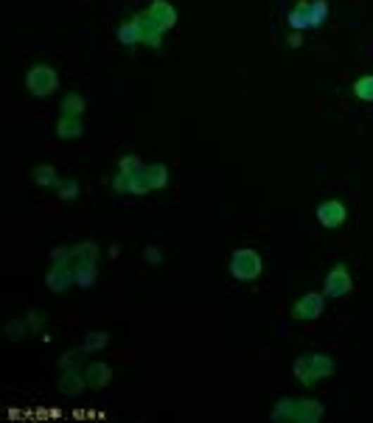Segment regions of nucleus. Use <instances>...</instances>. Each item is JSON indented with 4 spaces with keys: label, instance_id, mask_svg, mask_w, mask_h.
Listing matches in <instances>:
<instances>
[{
    "label": "nucleus",
    "instance_id": "1",
    "mask_svg": "<svg viewBox=\"0 0 373 423\" xmlns=\"http://www.w3.org/2000/svg\"><path fill=\"white\" fill-rule=\"evenodd\" d=\"M323 404L312 401V398H281L272 410V421L275 423H315L323 418Z\"/></svg>",
    "mask_w": 373,
    "mask_h": 423
},
{
    "label": "nucleus",
    "instance_id": "2",
    "mask_svg": "<svg viewBox=\"0 0 373 423\" xmlns=\"http://www.w3.org/2000/svg\"><path fill=\"white\" fill-rule=\"evenodd\" d=\"M329 376H334V359L326 353H303L295 362V379L303 384H315Z\"/></svg>",
    "mask_w": 373,
    "mask_h": 423
},
{
    "label": "nucleus",
    "instance_id": "3",
    "mask_svg": "<svg viewBox=\"0 0 373 423\" xmlns=\"http://www.w3.org/2000/svg\"><path fill=\"white\" fill-rule=\"evenodd\" d=\"M261 269H264L261 255H258L255 249H250V247H241V249H236V252L230 255V275H233L236 280H241V283L255 280V278L261 275Z\"/></svg>",
    "mask_w": 373,
    "mask_h": 423
},
{
    "label": "nucleus",
    "instance_id": "4",
    "mask_svg": "<svg viewBox=\"0 0 373 423\" xmlns=\"http://www.w3.org/2000/svg\"><path fill=\"white\" fill-rule=\"evenodd\" d=\"M25 87H28L31 96L45 98V96L56 93V87H59V73H56L51 65H34V67L25 73Z\"/></svg>",
    "mask_w": 373,
    "mask_h": 423
},
{
    "label": "nucleus",
    "instance_id": "5",
    "mask_svg": "<svg viewBox=\"0 0 373 423\" xmlns=\"http://www.w3.org/2000/svg\"><path fill=\"white\" fill-rule=\"evenodd\" d=\"M45 286L51 292H68L70 286H76V258H62V261H53L51 272L45 275Z\"/></svg>",
    "mask_w": 373,
    "mask_h": 423
},
{
    "label": "nucleus",
    "instance_id": "6",
    "mask_svg": "<svg viewBox=\"0 0 373 423\" xmlns=\"http://www.w3.org/2000/svg\"><path fill=\"white\" fill-rule=\"evenodd\" d=\"M323 308H326V294H323V292H306V294H301V300L292 306V317L309 323V320H317V317L323 314Z\"/></svg>",
    "mask_w": 373,
    "mask_h": 423
},
{
    "label": "nucleus",
    "instance_id": "7",
    "mask_svg": "<svg viewBox=\"0 0 373 423\" xmlns=\"http://www.w3.org/2000/svg\"><path fill=\"white\" fill-rule=\"evenodd\" d=\"M351 289H354V280H351V275H348V269H346V263H337L329 275H326V283H323V294L326 297H346V294H351Z\"/></svg>",
    "mask_w": 373,
    "mask_h": 423
},
{
    "label": "nucleus",
    "instance_id": "8",
    "mask_svg": "<svg viewBox=\"0 0 373 423\" xmlns=\"http://www.w3.org/2000/svg\"><path fill=\"white\" fill-rule=\"evenodd\" d=\"M346 219H348V211H346V205H343L340 200H326V202L317 205V221H320L326 230L343 227Z\"/></svg>",
    "mask_w": 373,
    "mask_h": 423
},
{
    "label": "nucleus",
    "instance_id": "9",
    "mask_svg": "<svg viewBox=\"0 0 373 423\" xmlns=\"http://www.w3.org/2000/svg\"><path fill=\"white\" fill-rule=\"evenodd\" d=\"M135 22H138V28H141V34H144V45H149V48H160L163 45V28H160V22L149 14V11H138L135 17H132Z\"/></svg>",
    "mask_w": 373,
    "mask_h": 423
},
{
    "label": "nucleus",
    "instance_id": "10",
    "mask_svg": "<svg viewBox=\"0 0 373 423\" xmlns=\"http://www.w3.org/2000/svg\"><path fill=\"white\" fill-rule=\"evenodd\" d=\"M146 11L160 22L163 31H172L175 22H177V11H175V6H172L169 0H152V6H149Z\"/></svg>",
    "mask_w": 373,
    "mask_h": 423
},
{
    "label": "nucleus",
    "instance_id": "11",
    "mask_svg": "<svg viewBox=\"0 0 373 423\" xmlns=\"http://www.w3.org/2000/svg\"><path fill=\"white\" fill-rule=\"evenodd\" d=\"M56 135L62 141H79L84 135V124H82V115H62L59 124H56Z\"/></svg>",
    "mask_w": 373,
    "mask_h": 423
},
{
    "label": "nucleus",
    "instance_id": "12",
    "mask_svg": "<svg viewBox=\"0 0 373 423\" xmlns=\"http://www.w3.org/2000/svg\"><path fill=\"white\" fill-rule=\"evenodd\" d=\"M84 379H87V384H90L93 390H101V387H107V384H110L113 370H110V365H107V362H90V365H87V370H84Z\"/></svg>",
    "mask_w": 373,
    "mask_h": 423
},
{
    "label": "nucleus",
    "instance_id": "13",
    "mask_svg": "<svg viewBox=\"0 0 373 423\" xmlns=\"http://www.w3.org/2000/svg\"><path fill=\"white\" fill-rule=\"evenodd\" d=\"M115 37H118V42H121V45H127V48H135V45H141V42H144V34H141V28H138V22H135V20L121 22V25H118V31H115Z\"/></svg>",
    "mask_w": 373,
    "mask_h": 423
},
{
    "label": "nucleus",
    "instance_id": "14",
    "mask_svg": "<svg viewBox=\"0 0 373 423\" xmlns=\"http://www.w3.org/2000/svg\"><path fill=\"white\" fill-rule=\"evenodd\" d=\"M149 191H155V188H152V183H149L146 166H144V169H138L135 174H129V177H127V194L144 197V194H149Z\"/></svg>",
    "mask_w": 373,
    "mask_h": 423
},
{
    "label": "nucleus",
    "instance_id": "15",
    "mask_svg": "<svg viewBox=\"0 0 373 423\" xmlns=\"http://www.w3.org/2000/svg\"><path fill=\"white\" fill-rule=\"evenodd\" d=\"M96 275H99L96 261H76V286L79 289H90L96 283Z\"/></svg>",
    "mask_w": 373,
    "mask_h": 423
},
{
    "label": "nucleus",
    "instance_id": "16",
    "mask_svg": "<svg viewBox=\"0 0 373 423\" xmlns=\"http://www.w3.org/2000/svg\"><path fill=\"white\" fill-rule=\"evenodd\" d=\"M84 384H87V379H84L79 370L68 367V373H65L62 382H59V390H62L65 396H79V393L84 390Z\"/></svg>",
    "mask_w": 373,
    "mask_h": 423
},
{
    "label": "nucleus",
    "instance_id": "17",
    "mask_svg": "<svg viewBox=\"0 0 373 423\" xmlns=\"http://www.w3.org/2000/svg\"><path fill=\"white\" fill-rule=\"evenodd\" d=\"M286 20H289V28H292V31H306V28H312V25H309V0H301V3L289 11Z\"/></svg>",
    "mask_w": 373,
    "mask_h": 423
},
{
    "label": "nucleus",
    "instance_id": "18",
    "mask_svg": "<svg viewBox=\"0 0 373 423\" xmlns=\"http://www.w3.org/2000/svg\"><path fill=\"white\" fill-rule=\"evenodd\" d=\"M34 183H37L39 188H56V186H59L56 169H53V166H37V169H34Z\"/></svg>",
    "mask_w": 373,
    "mask_h": 423
},
{
    "label": "nucleus",
    "instance_id": "19",
    "mask_svg": "<svg viewBox=\"0 0 373 423\" xmlns=\"http://www.w3.org/2000/svg\"><path fill=\"white\" fill-rule=\"evenodd\" d=\"M146 174H149V183H152V188H155V191H160V188H166V186H169V169H166L163 163H152V166H146Z\"/></svg>",
    "mask_w": 373,
    "mask_h": 423
},
{
    "label": "nucleus",
    "instance_id": "20",
    "mask_svg": "<svg viewBox=\"0 0 373 423\" xmlns=\"http://www.w3.org/2000/svg\"><path fill=\"white\" fill-rule=\"evenodd\" d=\"M326 17H329V3L326 0H309V25L317 28L326 22Z\"/></svg>",
    "mask_w": 373,
    "mask_h": 423
},
{
    "label": "nucleus",
    "instance_id": "21",
    "mask_svg": "<svg viewBox=\"0 0 373 423\" xmlns=\"http://www.w3.org/2000/svg\"><path fill=\"white\" fill-rule=\"evenodd\" d=\"M62 115H84V98L79 93H68L62 98Z\"/></svg>",
    "mask_w": 373,
    "mask_h": 423
},
{
    "label": "nucleus",
    "instance_id": "22",
    "mask_svg": "<svg viewBox=\"0 0 373 423\" xmlns=\"http://www.w3.org/2000/svg\"><path fill=\"white\" fill-rule=\"evenodd\" d=\"M351 90H354V96H357L360 101H373V73H371V76H362V79H357Z\"/></svg>",
    "mask_w": 373,
    "mask_h": 423
},
{
    "label": "nucleus",
    "instance_id": "23",
    "mask_svg": "<svg viewBox=\"0 0 373 423\" xmlns=\"http://www.w3.org/2000/svg\"><path fill=\"white\" fill-rule=\"evenodd\" d=\"M101 348H107V334L104 331H96V334H87L84 337V353H93V351H101Z\"/></svg>",
    "mask_w": 373,
    "mask_h": 423
},
{
    "label": "nucleus",
    "instance_id": "24",
    "mask_svg": "<svg viewBox=\"0 0 373 423\" xmlns=\"http://www.w3.org/2000/svg\"><path fill=\"white\" fill-rule=\"evenodd\" d=\"M138 169H144V163H141V157H135V155H127V157L118 160V174H124V177L135 174Z\"/></svg>",
    "mask_w": 373,
    "mask_h": 423
},
{
    "label": "nucleus",
    "instance_id": "25",
    "mask_svg": "<svg viewBox=\"0 0 373 423\" xmlns=\"http://www.w3.org/2000/svg\"><path fill=\"white\" fill-rule=\"evenodd\" d=\"M56 194H59V200H76L79 197V183L76 180H59Z\"/></svg>",
    "mask_w": 373,
    "mask_h": 423
},
{
    "label": "nucleus",
    "instance_id": "26",
    "mask_svg": "<svg viewBox=\"0 0 373 423\" xmlns=\"http://www.w3.org/2000/svg\"><path fill=\"white\" fill-rule=\"evenodd\" d=\"M146 261H149V263H160V261H163L160 247H146Z\"/></svg>",
    "mask_w": 373,
    "mask_h": 423
},
{
    "label": "nucleus",
    "instance_id": "27",
    "mask_svg": "<svg viewBox=\"0 0 373 423\" xmlns=\"http://www.w3.org/2000/svg\"><path fill=\"white\" fill-rule=\"evenodd\" d=\"M23 334H25V325H23V323H11V325H8V337H11V339H17V337H23Z\"/></svg>",
    "mask_w": 373,
    "mask_h": 423
},
{
    "label": "nucleus",
    "instance_id": "28",
    "mask_svg": "<svg viewBox=\"0 0 373 423\" xmlns=\"http://www.w3.org/2000/svg\"><path fill=\"white\" fill-rule=\"evenodd\" d=\"M113 188H115L118 194H127V177H124V174H118V177L113 180Z\"/></svg>",
    "mask_w": 373,
    "mask_h": 423
},
{
    "label": "nucleus",
    "instance_id": "29",
    "mask_svg": "<svg viewBox=\"0 0 373 423\" xmlns=\"http://www.w3.org/2000/svg\"><path fill=\"white\" fill-rule=\"evenodd\" d=\"M289 45H301V31H295V34L289 37Z\"/></svg>",
    "mask_w": 373,
    "mask_h": 423
}]
</instances>
